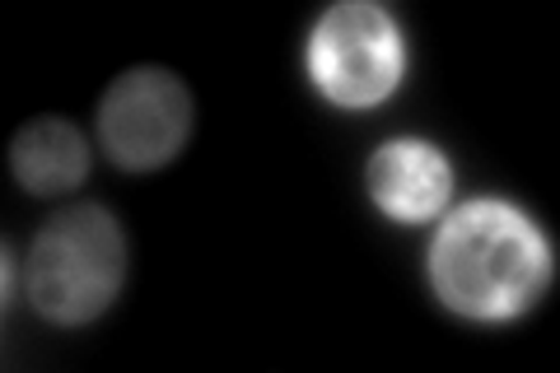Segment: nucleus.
Returning a JSON list of instances; mask_svg holds the SVG:
<instances>
[{
    "label": "nucleus",
    "mask_w": 560,
    "mask_h": 373,
    "mask_svg": "<svg viewBox=\"0 0 560 373\" xmlns=\"http://www.w3.org/2000/svg\"><path fill=\"white\" fill-rule=\"evenodd\" d=\"M551 243L518 206L481 197L458 206L430 243L434 294L477 323L528 313L551 285Z\"/></svg>",
    "instance_id": "nucleus-1"
},
{
    "label": "nucleus",
    "mask_w": 560,
    "mask_h": 373,
    "mask_svg": "<svg viewBox=\"0 0 560 373\" xmlns=\"http://www.w3.org/2000/svg\"><path fill=\"white\" fill-rule=\"evenodd\" d=\"M127 280V238L103 206L57 215L28 253V299L47 323L80 327L117 299Z\"/></svg>",
    "instance_id": "nucleus-2"
},
{
    "label": "nucleus",
    "mask_w": 560,
    "mask_h": 373,
    "mask_svg": "<svg viewBox=\"0 0 560 373\" xmlns=\"http://www.w3.org/2000/svg\"><path fill=\"white\" fill-rule=\"evenodd\" d=\"M407 43L397 20L374 0L331 5L308 38V75L337 108H374L401 84Z\"/></svg>",
    "instance_id": "nucleus-3"
},
{
    "label": "nucleus",
    "mask_w": 560,
    "mask_h": 373,
    "mask_svg": "<svg viewBox=\"0 0 560 373\" xmlns=\"http://www.w3.org/2000/svg\"><path fill=\"white\" fill-rule=\"evenodd\" d=\"M191 131L187 84L160 66H140L117 75L103 94L98 136L121 168H160L183 150Z\"/></svg>",
    "instance_id": "nucleus-4"
},
{
    "label": "nucleus",
    "mask_w": 560,
    "mask_h": 373,
    "mask_svg": "<svg viewBox=\"0 0 560 373\" xmlns=\"http://www.w3.org/2000/svg\"><path fill=\"white\" fill-rule=\"evenodd\" d=\"M370 197L388 220H434L453 197V168L430 140H388L370 159Z\"/></svg>",
    "instance_id": "nucleus-5"
},
{
    "label": "nucleus",
    "mask_w": 560,
    "mask_h": 373,
    "mask_svg": "<svg viewBox=\"0 0 560 373\" xmlns=\"http://www.w3.org/2000/svg\"><path fill=\"white\" fill-rule=\"evenodd\" d=\"M10 164L28 191L51 197V191H70L84 183V173H90V145H84V136L66 117H38L14 136Z\"/></svg>",
    "instance_id": "nucleus-6"
}]
</instances>
